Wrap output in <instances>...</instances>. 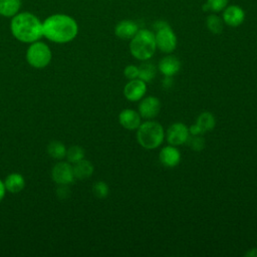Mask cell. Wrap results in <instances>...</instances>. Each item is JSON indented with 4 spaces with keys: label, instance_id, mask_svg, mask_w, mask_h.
<instances>
[{
    "label": "cell",
    "instance_id": "cell-1",
    "mask_svg": "<svg viewBox=\"0 0 257 257\" xmlns=\"http://www.w3.org/2000/svg\"><path fill=\"white\" fill-rule=\"evenodd\" d=\"M43 36L54 43H68L78 33V25L74 18L67 14L56 13L42 21Z\"/></svg>",
    "mask_w": 257,
    "mask_h": 257
},
{
    "label": "cell",
    "instance_id": "cell-2",
    "mask_svg": "<svg viewBox=\"0 0 257 257\" xmlns=\"http://www.w3.org/2000/svg\"><path fill=\"white\" fill-rule=\"evenodd\" d=\"M10 30L14 38L23 43H32L43 37L42 22L31 12H18L11 18Z\"/></svg>",
    "mask_w": 257,
    "mask_h": 257
},
{
    "label": "cell",
    "instance_id": "cell-3",
    "mask_svg": "<svg viewBox=\"0 0 257 257\" xmlns=\"http://www.w3.org/2000/svg\"><path fill=\"white\" fill-rule=\"evenodd\" d=\"M157 48L155 34L147 29H142L133 37L130 50L133 56L139 60H148L151 58Z\"/></svg>",
    "mask_w": 257,
    "mask_h": 257
},
{
    "label": "cell",
    "instance_id": "cell-4",
    "mask_svg": "<svg viewBox=\"0 0 257 257\" xmlns=\"http://www.w3.org/2000/svg\"><path fill=\"white\" fill-rule=\"evenodd\" d=\"M165 138L163 126L157 122L148 120L140 124L137 132L138 143L145 149L153 150L162 145Z\"/></svg>",
    "mask_w": 257,
    "mask_h": 257
},
{
    "label": "cell",
    "instance_id": "cell-5",
    "mask_svg": "<svg viewBox=\"0 0 257 257\" xmlns=\"http://www.w3.org/2000/svg\"><path fill=\"white\" fill-rule=\"evenodd\" d=\"M52 58L49 46L42 41H34L29 44L26 50V60L34 68L46 67Z\"/></svg>",
    "mask_w": 257,
    "mask_h": 257
},
{
    "label": "cell",
    "instance_id": "cell-6",
    "mask_svg": "<svg viewBox=\"0 0 257 257\" xmlns=\"http://www.w3.org/2000/svg\"><path fill=\"white\" fill-rule=\"evenodd\" d=\"M154 28L157 30L155 35L156 44L163 52L170 53L175 50L177 45V38L171 27L164 21H159L154 24Z\"/></svg>",
    "mask_w": 257,
    "mask_h": 257
},
{
    "label": "cell",
    "instance_id": "cell-7",
    "mask_svg": "<svg viewBox=\"0 0 257 257\" xmlns=\"http://www.w3.org/2000/svg\"><path fill=\"white\" fill-rule=\"evenodd\" d=\"M51 178L57 185H69L75 179L72 167L65 162H59L53 166Z\"/></svg>",
    "mask_w": 257,
    "mask_h": 257
},
{
    "label": "cell",
    "instance_id": "cell-8",
    "mask_svg": "<svg viewBox=\"0 0 257 257\" xmlns=\"http://www.w3.org/2000/svg\"><path fill=\"white\" fill-rule=\"evenodd\" d=\"M189 128L182 122H176L169 126L167 131V141L171 146H180L187 142Z\"/></svg>",
    "mask_w": 257,
    "mask_h": 257
},
{
    "label": "cell",
    "instance_id": "cell-9",
    "mask_svg": "<svg viewBox=\"0 0 257 257\" xmlns=\"http://www.w3.org/2000/svg\"><path fill=\"white\" fill-rule=\"evenodd\" d=\"M146 91H147V84L144 80L140 78L130 80L123 88L124 96L126 97V99L131 101H138L142 99Z\"/></svg>",
    "mask_w": 257,
    "mask_h": 257
},
{
    "label": "cell",
    "instance_id": "cell-10",
    "mask_svg": "<svg viewBox=\"0 0 257 257\" xmlns=\"http://www.w3.org/2000/svg\"><path fill=\"white\" fill-rule=\"evenodd\" d=\"M161 109V102L155 96H147L139 104V113L142 117L150 119L156 117Z\"/></svg>",
    "mask_w": 257,
    "mask_h": 257
},
{
    "label": "cell",
    "instance_id": "cell-11",
    "mask_svg": "<svg viewBox=\"0 0 257 257\" xmlns=\"http://www.w3.org/2000/svg\"><path fill=\"white\" fill-rule=\"evenodd\" d=\"M160 162L163 166L168 168L176 167L181 161V154L175 146H167L160 152Z\"/></svg>",
    "mask_w": 257,
    "mask_h": 257
},
{
    "label": "cell",
    "instance_id": "cell-12",
    "mask_svg": "<svg viewBox=\"0 0 257 257\" xmlns=\"http://www.w3.org/2000/svg\"><path fill=\"white\" fill-rule=\"evenodd\" d=\"M119 123L128 131H134L140 126L141 122V115L139 112L126 108L120 111L118 115Z\"/></svg>",
    "mask_w": 257,
    "mask_h": 257
},
{
    "label": "cell",
    "instance_id": "cell-13",
    "mask_svg": "<svg viewBox=\"0 0 257 257\" xmlns=\"http://www.w3.org/2000/svg\"><path fill=\"white\" fill-rule=\"evenodd\" d=\"M180 68H181V62L177 57L172 55L164 57L159 62V70L165 76H173L177 74Z\"/></svg>",
    "mask_w": 257,
    "mask_h": 257
},
{
    "label": "cell",
    "instance_id": "cell-14",
    "mask_svg": "<svg viewBox=\"0 0 257 257\" xmlns=\"http://www.w3.org/2000/svg\"><path fill=\"white\" fill-rule=\"evenodd\" d=\"M244 11L238 6H229L223 13L224 21L230 26H238L244 20Z\"/></svg>",
    "mask_w": 257,
    "mask_h": 257
},
{
    "label": "cell",
    "instance_id": "cell-15",
    "mask_svg": "<svg viewBox=\"0 0 257 257\" xmlns=\"http://www.w3.org/2000/svg\"><path fill=\"white\" fill-rule=\"evenodd\" d=\"M139 31L138 25L131 21V20H123L120 21L114 29L115 35L121 39H128V38H133L136 33Z\"/></svg>",
    "mask_w": 257,
    "mask_h": 257
},
{
    "label": "cell",
    "instance_id": "cell-16",
    "mask_svg": "<svg viewBox=\"0 0 257 257\" xmlns=\"http://www.w3.org/2000/svg\"><path fill=\"white\" fill-rule=\"evenodd\" d=\"M4 185H5L6 191L12 194H17L24 189L25 180L21 174L12 173L6 177L4 181Z\"/></svg>",
    "mask_w": 257,
    "mask_h": 257
},
{
    "label": "cell",
    "instance_id": "cell-17",
    "mask_svg": "<svg viewBox=\"0 0 257 257\" xmlns=\"http://www.w3.org/2000/svg\"><path fill=\"white\" fill-rule=\"evenodd\" d=\"M73 165L74 166L72 167V170H73V175H74L75 179L84 180V179L89 178L93 173V166L87 160L82 159L81 161H79Z\"/></svg>",
    "mask_w": 257,
    "mask_h": 257
},
{
    "label": "cell",
    "instance_id": "cell-18",
    "mask_svg": "<svg viewBox=\"0 0 257 257\" xmlns=\"http://www.w3.org/2000/svg\"><path fill=\"white\" fill-rule=\"evenodd\" d=\"M21 8V0H0V15L12 18Z\"/></svg>",
    "mask_w": 257,
    "mask_h": 257
},
{
    "label": "cell",
    "instance_id": "cell-19",
    "mask_svg": "<svg viewBox=\"0 0 257 257\" xmlns=\"http://www.w3.org/2000/svg\"><path fill=\"white\" fill-rule=\"evenodd\" d=\"M47 153L51 158L56 160H61L66 155V148L61 142L52 141L47 146Z\"/></svg>",
    "mask_w": 257,
    "mask_h": 257
},
{
    "label": "cell",
    "instance_id": "cell-20",
    "mask_svg": "<svg viewBox=\"0 0 257 257\" xmlns=\"http://www.w3.org/2000/svg\"><path fill=\"white\" fill-rule=\"evenodd\" d=\"M157 73V68L153 63L145 62L139 67V78L145 82H151Z\"/></svg>",
    "mask_w": 257,
    "mask_h": 257
},
{
    "label": "cell",
    "instance_id": "cell-21",
    "mask_svg": "<svg viewBox=\"0 0 257 257\" xmlns=\"http://www.w3.org/2000/svg\"><path fill=\"white\" fill-rule=\"evenodd\" d=\"M196 123H198L199 126L203 130V132L206 133V132L212 131L215 127L216 120H215L214 115L211 112L205 111V112H202L198 116Z\"/></svg>",
    "mask_w": 257,
    "mask_h": 257
},
{
    "label": "cell",
    "instance_id": "cell-22",
    "mask_svg": "<svg viewBox=\"0 0 257 257\" xmlns=\"http://www.w3.org/2000/svg\"><path fill=\"white\" fill-rule=\"evenodd\" d=\"M65 157L68 163L75 164L84 159V150L79 146H72L66 150Z\"/></svg>",
    "mask_w": 257,
    "mask_h": 257
},
{
    "label": "cell",
    "instance_id": "cell-23",
    "mask_svg": "<svg viewBox=\"0 0 257 257\" xmlns=\"http://www.w3.org/2000/svg\"><path fill=\"white\" fill-rule=\"evenodd\" d=\"M207 26L210 31H212L213 33H216V34L221 33V31L223 29L221 19L216 15H210L207 18Z\"/></svg>",
    "mask_w": 257,
    "mask_h": 257
},
{
    "label": "cell",
    "instance_id": "cell-24",
    "mask_svg": "<svg viewBox=\"0 0 257 257\" xmlns=\"http://www.w3.org/2000/svg\"><path fill=\"white\" fill-rule=\"evenodd\" d=\"M186 144L197 152H200L205 148V141L200 136H189Z\"/></svg>",
    "mask_w": 257,
    "mask_h": 257
},
{
    "label": "cell",
    "instance_id": "cell-25",
    "mask_svg": "<svg viewBox=\"0 0 257 257\" xmlns=\"http://www.w3.org/2000/svg\"><path fill=\"white\" fill-rule=\"evenodd\" d=\"M92 192L95 197H97L99 199H103L108 195V187L104 182L98 181L93 184Z\"/></svg>",
    "mask_w": 257,
    "mask_h": 257
},
{
    "label": "cell",
    "instance_id": "cell-26",
    "mask_svg": "<svg viewBox=\"0 0 257 257\" xmlns=\"http://www.w3.org/2000/svg\"><path fill=\"white\" fill-rule=\"evenodd\" d=\"M228 3V0H207V3L204 5L203 9L205 11L212 10V11H220L222 10Z\"/></svg>",
    "mask_w": 257,
    "mask_h": 257
},
{
    "label": "cell",
    "instance_id": "cell-27",
    "mask_svg": "<svg viewBox=\"0 0 257 257\" xmlns=\"http://www.w3.org/2000/svg\"><path fill=\"white\" fill-rule=\"evenodd\" d=\"M123 74L130 80L136 79L139 77V67L135 65H127L123 70Z\"/></svg>",
    "mask_w": 257,
    "mask_h": 257
},
{
    "label": "cell",
    "instance_id": "cell-28",
    "mask_svg": "<svg viewBox=\"0 0 257 257\" xmlns=\"http://www.w3.org/2000/svg\"><path fill=\"white\" fill-rule=\"evenodd\" d=\"M69 189L67 185H58L56 189V195L59 199H66L69 196Z\"/></svg>",
    "mask_w": 257,
    "mask_h": 257
},
{
    "label": "cell",
    "instance_id": "cell-29",
    "mask_svg": "<svg viewBox=\"0 0 257 257\" xmlns=\"http://www.w3.org/2000/svg\"><path fill=\"white\" fill-rule=\"evenodd\" d=\"M189 134H191L192 136H200V135H203L204 132H203V130L199 126L198 123H195V124H192V125L189 127Z\"/></svg>",
    "mask_w": 257,
    "mask_h": 257
},
{
    "label": "cell",
    "instance_id": "cell-30",
    "mask_svg": "<svg viewBox=\"0 0 257 257\" xmlns=\"http://www.w3.org/2000/svg\"><path fill=\"white\" fill-rule=\"evenodd\" d=\"M173 84H174V81H173L172 76H165V78L162 80V85L166 89L171 88L173 86Z\"/></svg>",
    "mask_w": 257,
    "mask_h": 257
},
{
    "label": "cell",
    "instance_id": "cell-31",
    "mask_svg": "<svg viewBox=\"0 0 257 257\" xmlns=\"http://www.w3.org/2000/svg\"><path fill=\"white\" fill-rule=\"evenodd\" d=\"M5 192H6V188L4 185V182L0 180V202L3 200L4 196H5Z\"/></svg>",
    "mask_w": 257,
    "mask_h": 257
},
{
    "label": "cell",
    "instance_id": "cell-32",
    "mask_svg": "<svg viewBox=\"0 0 257 257\" xmlns=\"http://www.w3.org/2000/svg\"><path fill=\"white\" fill-rule=\"evenodd\" d=\"M245 256L247 257H257V248H253L250 251H248Z\"/></svg>",
    "mask_w": 257,
    "mask_h": 257
}]
</instances>
